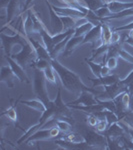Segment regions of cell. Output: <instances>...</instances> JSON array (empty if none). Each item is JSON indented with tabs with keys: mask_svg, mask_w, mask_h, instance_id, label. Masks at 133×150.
I'll list each match as a JSON object with an SVG mask.
<instances>
[{
	"mask_svg": "<svg viewBox=\"0 0 133 150\" xmlns=\"http://www.w3.org/2000/svg\"><path fill=\"white\" fill-rule=\"evenodd\" d=\"M71 108L67 106L66 103H63L61 98V89L58 88L57 91V96L55 98L54 101H52L51 104L46 108V110L42 113V116L40 117L39 121L36 123L35 125L31 126L29 129L26 131L22 136L20 137L16 143L17 144H21L22 142H25V140L29 138L33 133H35L37 130H39L42 128L43 125L45 124L47 121H49L51 118L54 117H60V116H68V117H72L71 111H70Z\"/></svg>",
	"mask_w": 133,
	"mask_h": 150,
	"instance_id": "1",
	"label": "cell"
},
{
	"mask_svg": "<svg viewBox=\"0 0 133 150\" xmlns=\"http://www.w3.org/2000/svg\"><path fill=\"white\" fill-rule=\"evenodd\" d=\"M50 63H51L52 67L54 68L55 72L58 75V77H59L62 86L66 90H68L69 92L76 94L77 96L81 92H83V91L92 92L95 95H99L101 93L100 91H97L96 89H94V87L93 88H89L88 86H86L82 82L80 76L78 74H76L75 72L71 71V70H69L68 68L63 66L57 59H51L50 60Z\"/></svg>",
	"mask_w": 133,
	"mask_h": 150,
	"instance_id": "2",
	"label": "cell"
},
{
	"mask_svg": "<svg viewBox=\"0 0 133 150\" xmlns=\"http://www.w3.org/2000/svg\"><path fill=\"white\" fill-rule=\"evenodd\" d=\"M21 47L22 48L20 51L15 54H11V57L23 68H26L27 66H31V64L38 58L37 53H36L33 45L29 42V40L26 43H24Z\"/></svg>",
	"mask_w": 133,
	"mask_h": 150,
	"instance_id": "3",
	"label": "cell"
},
{
	"mask_svg": "<svg viewBox=\"0 0 133 150\" xmlns=\"http://www.w3.org/2000/svg\"><path fill=\"white\" fill-rule=\"evenodd\" d=\"M34 93L37 99L42 101L46 108L51 104L52 101L48 98V92L46 88V78L42 70L35 68L34 70Z\"/></svg>",
	"mask_w": 133,
	"mask_h": 150,
	"instance_id": "4",
	"label": "cell"
},
{
	"mask_svg": "<svg viewBox=\"0 0 133 150\" xmlns=\"http://www.w3.org/2000/svg\"><path fill=\"white\" fill-rule=\"evenodd\" d=\"M0 37H1L2 47H3L5 56H11L12 47L15 44L22 45L28 41V38L26 35H24L21 32H16L14 35H6L5 33H0Z\"/></svg>",
	"mask_w": 133,
	"mask_h": 150,
	"instance_id": "5",
	"label": "cell"
},
{
	"mask_svg": "<svg viewBox=\"0 0 133 150\" xmlns=\"http://www.w3.org/2000/svg\"><path fill=\"white\" fill-rule=\"evenodd\" d=\"M105 91L101 92L99 95H96V98L98 100L102 101H109L114 100L119 94H121L124 91H127V85L123 83L122 80H119L115 83L111 84V85L104 86Z\"/></svg>",
	"mask_w": 133,
	"mask_h": 150,
	"instance_id": "6",
	"label": "cell"
},
{
	"mask_svg": "<svg viewBox=\"0 0 133 150\" xmlns=\"http://www.w3.org/2000/svg\"><path fill=\"white\" fill-rule=\"evenodd\" d=\"M85 141L93 149H107V138L104 134H99L98 131L91 129H85L82 133Z\"/></svg>",
	"mask_w": 133,
	"mask_h": 150,
	"instance_id": "7",
	"label": "cell"
},
{
	"mask_svg": "<svg viewBox=\"0 0 133 150\" xmlns=\"http://www.w3.org/2000/svg\"><path fill=\"white\" fill-rule=\"evenodd\" d=\"M61 131L59 130V128L54 126L50 128H41V129L37 130L35 133H33L29 138L25 140V142L27 144H30L31 142L34 141H40V140H49V139H54V138H60Z\"/></svg>",
	"mask_w": 133,
	"mask_h": 150,
	"instance_id": "8",
	"label": "cell"
},
{
	"mask_svg": "<svg viewBox=\"0 0 133 150\" xmlns=\"http://www.w3.org/2000/svg\"><path fill=\"white\" fill-rule=\"evenodd\" d=\"M110 57L122 58L125 61L130 62V63L133 64V56L122 47L121 42L113 43V44L109 45V48H108L107 52H106V60Z\"/></svg>",
	"mask_w": 133,
	"mask_h": 150,
	"instance_id": "9",
	"label": "cell"
},
{
	"mask_svg": "<svg viewBox=\"0 0 133 150\" xmlns=\"http://www.w3.org/2000/svg\"><path fill=\"white\" fill-rule=\"evenodd\" d=\"M46 2V5L48 7V10L50 12V17H51V26H52V32L53 34H59V33L64 32V27H63V23L62 20L60 18V16L55 12V10L53 9V7L51 4L48 2V0H45Z\"/></svg>",
	"mask_w": 133,
	"mask_h": 150,
	"instance_id": "10",
	"label": "cell"
},
{
	"mask_svg": "<svg viewBox=\"0 0 133 150\" xmlns=\"http://www.w3.org/2000/svg\"><path fill=\"white\" fill-rule=\"evenodd\" d=\"M98 103V100L96 98V95L92 92L83 91L78 95L75 100L70 101L66 103L67 105H92V104Z\"/></svg>",
	"mask_w": 133,
	"mask_h": 150,
	"instance_id": "11",
	"label": "cell"
},
{
	"mask_svg": "<svg viewBox=\"0 0 133 150\" xmlns=\"http://www.w3.org/2000/svg\"><path fill=\"white\" fill-rule=\"evenodd\" d=\"M5 58H6L7 62H8V64L10 65L12 70H13L15 76L17 77L18 80L20 82H22V83H27V84L30 83L29 77L27 76V74H26V72L23 67L21 66V65H19L11 56H5Z\"/></svg>",
	"mask_w": 133,
	"mask_h": 150,
	"instance_id": "12",
	"label": "cell"
},
{
	"mask_svg": "<svg viewBox=\"0 0 133 150\" xmlns=\"http://www.w3.org/2000/svg\"><path fill=\"white\" fill-rule=\"evenodd\" d=\"M54 143L57 144L59 147L64 149H93L86 141L83 142H71L67 141L62 138H58L54 140Z\"/></svg>",
	"mask_w": 133,
	"mask_h": 150,
	"instance_id": "13",
	"label": "cell"
},
{
	"mask_svg": "<svg viewBox=\"0 0 133 150\" xmlns=\"http://www.w3.org/2000/svg\"><path fill=\"white\" fill-rule=\"evenodd\" d=\"M101 40V22L97 25H94L93 28L84 36V40L82 41V45L86 43H91L92 47L95 48L97 41Z\"/></svg>",
	"mask_w": 133,
	"mask_h": 150,
	"instance_id": "14",
	"label": "cell"
},
{
	"mask_svg": "<svg viewBox=\"0 0 133 150\" xmlns=\"http://www.w3.org/2000/svg\"><path fill=\"white\" fill-rule=\"evenodd\" d=\"M28 40L31 44L33 45V47L35 48V51L37 53V59H46V60H51V57H50V53L47 50V48L45 47L44 44H40V42L38 40H36L35 38H33L32 36H29Z\"/></svg>",
	"mask_w": 133,
	"mask_h": 150,
	"instance_id": "15",
	"label": "cell"
},
{
	"mask_svg": "<svg viewBox=\"0 0 133 150\" xmlns=\"http://www.w3.org/2000/svg\"><path fill=\"white\" fill-rule=\"evenodd\" d=\"M17 79L15 76L13 70L8 64V66L1 67V81L2 83H5L8 88H13L14 87V80Z\"/></svg>",
	"mask_w": 133,
	"mask_h": 150,
	"instance_id": "16",
	"label": "cell"
},
{
	"mask_svg": "<svg viewBox=\"0 0 133 150\" xmlns=\"http://www.w3.org/2000/svg\"><path fill=\"white\" fill-rule=\"evenodd\" d=\"M88 79L92 82L93 87L96 86H107L111 85V84L115 83V82L119 81V77L115 74H109L106 75V76H101V77H95V78H90L88 77Z\"/></svg>",
	"mask_w": 133,
	"mask_h": 150,
	"instance_id": "17",
	"label": "cell"
},
{
	"mask_svg": "<svg viewBox=\"0 0 133 150\" xmlns=\"http://www.w3.org/2000/svg\"><path fill=\"white\" fill-rule=\"evenodd\" d=\"M103 134L107 138H112V139L120 138V137L125 135V129L119 124V122H115L113 124L109 125L107 129L103 132Z\"/></svg>",
	"mask_w": 133,
	"mask_h": 150,
	"instance_id": "18",
	"label": "cell"
},
{
	"mask_svg": "<svg viewBox=\"0 0 133 150\" xmlns=\"http://www.w3.org/2000/svg\"><path fill=\"white\" fill-rule=\"evenodd\" d=\"M84 40V36H71V38L68 40L66 46L64 48L63 55L65 57H70L72 53L75 51V49L79 45H82V41Z\"/></svg>",
	"mask_w": 133,
	"mask_h": 150,
	"instance_id": "19",
	"label": "cell"
},
{
	"mask_svg": "<svg viewBox=\"0 0 133 150\" xmlns=\"http://www.w3.org/2000/svg\"><path fill=\"white\" fill-rule=\"evenodd\" d=\"M53 9L55 10L57 14L59 15H63V16H70V17H86V13L81 12L78 9L72 8V7H56L54 5H52Z\"/></svg>",
	"mask_w": 133,
	"mask_h": 150,
	"instance_id": "20",
	"label": "cell"
},
{
	"mask_svg": "<svg viewBox=\"0 0 133 150\" xmlns=\"http://www.w3.org/2000/svg\"><path fill=\"white\" fill-rule=\"evenodd\" d=\"M107 7L109 8L111 13L115 14L125 9L133 8V2H121L119 0H112L107 3Z\"/></svg>",
	"mask_w": 133,
	"mask_h": 150,
	"instance_id": "21",
	"label": "cell"
},
{
	"mask_svg": "<svg viewBox=\"0 0 133 150\" xmlns=\"http://www.w3.org/2000/svg\"><path fill=\"white\" fill-rule=\"evenodd\" d=\"M113 30L106 21L101 22V42L102 44H111Z\"/></svg>",
	"mask_w": 133,
	"mask_h": 150,
	"instance_id": "22",
	"label": "cell"
},
{
	"mask_svg": "<svg viewBox=\"0 0 133 150\" xmlns=\"http://www.w3.org/2000/svg\"><path fill=\"white\" fill-rule=\"evenodd\" d=\"M84 3V6L88 8L90 11H97L98 9L102 8V7L107 6L108 1L107 0H82Z\"/></svg>",
	"mask_w": 133,
	"mask_h": 150,
	"instance_id": "23",
	"label": "cell"
},
{
	"mask_svg": "<svg viewBox=\"0 0 133 150\" xmlns=\"http://www.w3.org/2000/svg\"><path fill=\"white\" fill-rule=\"evenodd\" d=\"M71 36H73V34H70L67 36L66 38H65L64 40H62L61 42H59L58 44L55 45L54 47H53V49L50 51V57H51V59H57V56L59 55V53H63L64 51V48L66 46L67 42H68V40L71 38Z\"/></svg>",
	"mask_w": 133,
	"mask_h": 150,
	"instance_id": "24",
	"label": "cell"
},
{
	"mask_svg": "<svg viewBox=\"0 0 133 150\" xmlns=\"http://www.w3.org/2000/svg\"><path fill=\"white\" fill-rule=\"evenodd\" d=\"M24 28H25V32L27 37L32 36V34L35 33V28H34V21L31 16V10L28 9L27 10V17H26L25 21H24Z\"/></svg>",
	"mask_w": 133,
	"mask_h": 150,
	"instance_id": "25",
	"label": "cell"
},
{
	"mask_svg": "<svg viewBox=\"0 0 133 150\" xmlns=\"http://www.w3.org/2000/svg\"><path fill=\"white\" fill-rule=\"evenodd\" d=\"M21 104H24V105L28 106V107L32 108V109H35L37 111H40L41 113H43L45 110H46V106L44 105V103L42 101H40L39 99H36V100H22L20 101Z\"/></svg>",
	"mask_w": 133,
	"mask_h": 150,
	"instance_id": "26",
	"label": "cell"
},
{
	"mask_svg": "<svg viewBox=\"0 0 133 150\" xmlns=\"http://www.w3.org/2000/svg\"><path fill=\"white\" fill-rule=\"evenodd\" d=\"M60 1L63 2L65 6L78 9V10H80L81 12H84V13H86V14L88 13V11H89L86 6L82 5L79 0H60Z\"/></svg>",
	"mask_w": 133,
	"mask_h": 150,
	"instance_id": "27",
	"label": "cell"
},
{
	"mask_svg": "<svg viewBox=\"0 0 133 150\" xmlns=\"http://www.w3.org/2000/svg\"><path fill=\"white\" fill-rule=\"evenodd\" d=\"M95 25L93 22L91 21H88L85 24H82V25L78 26V27L75 28V33H74V36H85L91 29L93 28V26Z\"/></svg>",
	"mask_w": 133,
	"mask_h": 150,
	"instance_id": "28",
	"label": "cell"
},
{
	"mask_svg": "<svg viewBox=\"0 0 133 150\" xmlns=\"http://www.w3.org/2000/svg\"><path fill=\"white\" fill-rule=\"evenodd\" d=\"M85 62L88 64V66L91 68V71H92L93 75L95 77H101V70H102V67L104 66L103 63H95L93 62V60H90L88 58H85Z\"/></svg>",
	"mask_w": 133,
	"mask_h": 150,
	"instance_id": "29",
	"label": "cell"
},
{
	"mask_svg": "<svg viewBox=\"0 0 133 150\" xmlns=\"http://www.w3.org/2000/svg\"><path fill=\"white\" fill-rule=\"evenodd\" d=\"M59 16L62 20V23H63L64 31L68 30V29L76 28V20H77L76 17H70V16H63V15H59Z\"/></svg>",
	"mask_w": 133,
	"mask_h": 150,
	"instance_id": "30",
	"label": "cell"
},
{
	"mask_svg": "<svg viewBox=\"0 0 133 150\" xmlns=\"http://www.w3.org/2000/svg\"><path fill=\"white\" fill-rule=\"evenodd\" d=\"M73 123L70 122L69 120L66 119H58L56 120V127L59 128V130L63 133H69L71 132V127Z\"/></svg>",
	"mask_w": 133,
	"mask_h": 150,
	"instance_id": "31",
	"label": "cell"
},
{
	"mask_svg": "<svg viewBox=\"0 0 133 150\" xmlns=\"http://www.w3.org/2000/svg\"><path fill=\"white\" fill-rule=\"evenodd\" d=\"M62 139L67 140V141H71V142H83L85 141L83 135L79 134V133L75 132H69V133H65L63 136H61Z\"/></svg>",
	"mask_w": 133,
	"mask_h": 150,
	"instance_id": "32",
	"label": "cell"
},
{
	"mask_svg": "<svg viewBox=\"0 0 133 150\" xmlns=\"http://www.w3.org/2000/svg\"><path fill=\"white\" fill-rule=\"evenodd\" d=\"M1 115L2 116L5 115L12 122H17L18 118H17V112H16V109H15V104H12L8 109H6L4 112H2Z\"/></svg>",
	"mask_w": 133,
	"mask_h": 150,
	"instance_id": "33",
	"label": "cell"
},
{
	"mask_svg": "<svg viewBox=\"0 0 133 150\" xmlns=\"http://www.w3.org/2000/svg\"><path fill=\"white\" fill-rule=\"evenodd\" d=\"M43 73H44V76L46 78V80L50 83H54L56 84V77H55V70L52 67V65L50 64L47 68H45L43 70Z\"/></svg>",
	"mask_w": 133,
	"mask_h": 150,
	"instance_id": "34",
	"label": "cell"
},
{
	"mask_svg": "<svg viewBox=\"0 0 133 150\" xmlns=\"http://www.w3.org/2000/svg\"><path fill=\"white\" fill-rule=\"evenodd\" d=\"M109 45L110 44H100L98 47H96V49L93 50L92 56L89 58V59H90V60H94L95 58H97L99 55L106 53V52H107V50H108V48H109Z\"/></svg>",
	"mask_w": 133,
	"mask_h": 150,
	"instance_id": "35",
	"label": "cell"
},
{
	"mask_svg": "<svg viewBox=\"0 0 133 150\" xmlns=\"http://www.w3.org/2000/svg\"><path fill=\"white\" fill-rule=\"evenodd\" d=\"M103 113H104L105 118H106V120H107V122H108V125H111V124H113V123H115V122H119L120 121L117 114H116L115 112H113V111L105 109L104 111H103Z\"/></svg>",
	"mask_w": 133,
	"mask_h": 150,
	"instance_id": "36",
	"label": "cell"
},
{
	"mask_svg": "<svg viewBox=\"0 0 133 150\" xmlns=\"http://www.w3.org/2000/svg\"><path fill=\"white\" fill-rule=\"evenodd\" d=\"M51 64L50 63L49 60L46 59H36L32 64H31V67H34V68L40 69V70H44L45 68H47L49 65Z\"/></svg>",
	"mask_w": 133,
	"mask_h": 150,
	"instance_id": "37",
	"label": "cell"
},
{
	"mask_svg": "<svg viewBox=\"0 0 133 150\" xmlns=\"http://www.w3.org/2000/svg\"><path fill=\"white\" fill-rule=\"evenodd\" d=\"M94 13L96 14V16H97L98 18H104V17H107V16H110L111 14H112L107 6L102 7V8L98 9V10L95 11Z\"/></svg>",
	"mask_w": 133,
	"mask_h": 150,
	"instance_id": "38",
	"label": "cell"
},
{
	"mask_svg": "<svg viewBox=\"0 0 133 150\" xmlns=\"http://www.w3.org/2000/svg\"><path fill=\"white\" fill-rule=\"evenodd\" d=\"M108 122H107V120H106V118H104V119H100L98 121V123L96 124V126L94 127L96 129V131H98V132H104L106 129L108 128Z\"/></svg>",
	"mask_w": 133,
	"mask_h": 150,
	"instance_id": "39",
	"label": "cell"
},
{
	"mask_svg": "<svg viewBox=\"0 0 133 150\" xmlns=\"http://www.w3.org/2000/svg\"><path fill=\"white\" fill-rule=\"evenodd\" d=\"M99 120H100V119H99V118L95 114H88V116H87V118H86L87 124H88L89 127H91V128L95 127Z\"/></svg>",
	"mask_w": 133,
	"mask_h": 150,
	"instance_id": "40",
	"label": "cell"
},
{
	"mask_svg": "<svg viewBox=\"0 0 133 150\" xmlns=\"http://www.w3.org/2000/svg\"><path fill=\"white\" fill-rule=\"evenodd\" d=\"M106 66L108 68H110L111 70L112 69H115L116 66H117V57H110L106 60V63H105Z\"/></svg>",
	"mask_w": 133,
	"mask_h": 150,
	"instance_id": "41",
	"label": "cell"
},
{
	"mask_svg": "<svg viewBox=\"0 0 133 150\" xmlns=\"http://www.w3.org/2000/svg\"><path fill=\"white\" fill-rule=\"evenodd\" d=\"M130 29H133V21L128 24H124V25L120 26V27L115 28L114 31H126V30H130Z\"/></svg>",
	"mask_w": 133,
	"mask_h": 150,
	"instance_id": "42",
	"label": "cell"
},
{
	"mask_svg": "<svg viewBox=\"0 0 133 150\" xmlns=\"http://www.w3.org/2000/svg\"><path fill=\"white\" fill-rule=\"evenodd\" d=\"M120 39H121V35L117 32V31H114L113 30V33H112V38H111V44L113 43H118L120 42Z\"/></svg>",
	"mask_w": 133,
	"mask_h": 150,
	"instance_id": "43",
	"label": "cell"
},
{
	"mask_svg": "<svg viewBox=\"0 0 133 150\" xmlns=\"http://www.w3.org/2000/svg\"><path fill=\"white\" fill-rule=\"evenodd\" d=\"M122 81H123V83H124V84H126L127 86L129 85V84L131 83V82H133V70H132L131 72H130V74L128 75V76L126 77V78H125V79H123Z\"/></svg>",
	"mask_w": 133,
	"mask_h": 150,
	"instance_id": "44",
	"label": "cell"
},
{
	"mask_svg": "<svg viewBox=\"0 0 133 150\" xmlns=\"http://www.w3.org/2000/svg\"><path fill=\"white\" fill-rule=\"evenodd\" d=\"M11 0H0V8L1 9H5L7 8L8 4L10 3Z\"/></svg>",
	"mask_w": 133,
	"mask_h": 150,
	"instance_id": "45",
	"label": "cell"
},
{
	"mask_svg": "<svg viewBox=\"0 0 133 150\" xmlns=\"http://www.w3.org/2000/svg\"><path fill=\"white\" fill-rule=\"evenodd\" d=\"M110 68H108L106 65L102 67V70H101V76H106V75H109L110 73Z\"/></svg>",
	"mask_w": 133,
	"mask_h": 150,
	"instance_id": "46",
	"label": "cell"
},
{
	"mask_svg": "<svg viewBox=\"0 0 133 150\" xmlns=\"http://www.w3.org/2000/svg\"><path fill=\"white\" fill-rule=\"evenodd\" d=\"M34 1V0H26L25 2H24V5H23V12L27 10V8L29 6H30V4L32 3V2Z\"/></svg>",
	"mask_w": 133,
	"mask_h": 150,
	"instance_id": "47",
	"label": "cell"
},
{
	"mask_svg": "<svg viewBox=\"0 0 133 150\" xmlns=\"http://www.w3.org/2000/svg\"><path fill=\"white\" fill-rule=\"evenodd\" d=\"M127 36H128V37H130V38H133V29H130Z\"/></svg>",
	"mask_w": 133,
	"mask_h": 150,
	"instance_id": "48",
	"label": "cell"
}]
</instances>
